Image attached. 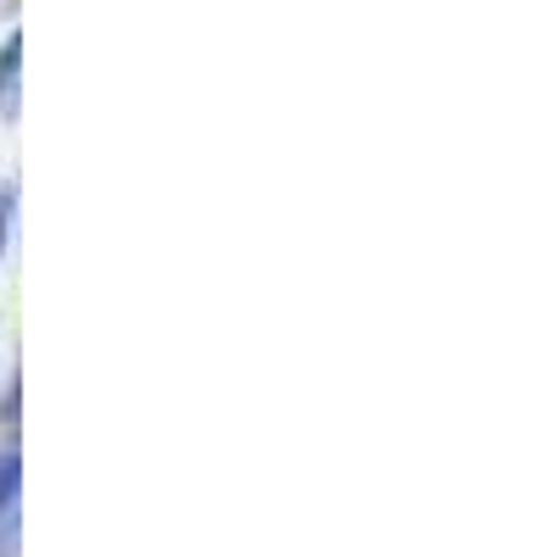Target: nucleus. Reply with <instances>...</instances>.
<instances>
[{
    "instance_id": "f257e3e1",
    "label": "nucleus",
    "mask_w": 557,
    "mask_h": 557,
    "mask_svg": "<svg viewBox=\"0 0 557 557\" xmlns=\"http://www.w3.org/2000/svg\"><path fill=\"white\" fill-rule=\"evenodd\" d=\"M17 101H23V34L0 45V117L7 123H17Z\"/></svg>"
},
{
    "instance_id": "f03ea898",
    "label": "nucleus",
    "mask_w": 557,
    "mask_h": 557,
    "mask_svg": "<svg viewBox=\"0 0 557 557\" xmlns=\"http://www.w3.org/2000/svg\"><path fill=\"white\" fill-rule=\"evenodd\" d=\"M17 491H23V451L17 446H0V524H7Z\"/></svg>"
},
{
    "instance_id": "7ed1b4c3",
    "label": "nucleus",
    "mask_w": 557,
    "mask_h": 557,
    "mask_svg": "<svg viewBox=\"0 0 557 557\" xmlns=\"http://www.w3.org/2000/svg\"><path fill=\"white\" fill-rule=\"evenodd\" d=\"M12 218H17V207L7 196V201H0V257H7V240H12Z\"/></svg>"
},
{
    "instance_id": "20e7f679",
    "label": "nucleus",
    "mask_w": 557,
    "mask_h": 557,
    "mask_svg": "<svg viewBox=\"0 0 557 557\" xmlns=\"http://www.w3.org/2000/svg\"><path fill=\"white\" fill-rule=\"evenodd\" d=\"M0 201H7V190H0Z\"/></svg>"
}]
</instances>
